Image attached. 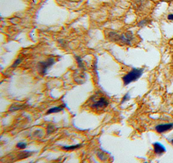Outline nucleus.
Segmentation results:
<instances>
[{
	"instance_id": "nucleus-1",
	"label": "nucleus",
	"mask_w": 173,
	"mask_h": 163,
	"mask_svg": "<svg viewBox=\"0 0 173 163\" xmlns=\"http://www.w3.org/2000/svg\"><path fill=\"white\" fill-rule=\"evenodd\" d=\"M108 36L110 40L115 42L123 43L126 45H130L131 44V41L133 39V33L131 31L123 33L121 35H119L118 33L111 31L108 34Z\"/></svg>"
},
{
	"instance_id": "nucleus-2",
	"label": "nucleus",
	"mask_w": 173,
	"mask_h": 163,
	"mask_svg": "<svg viewBox=\"0 0 173 163\" xmlns=\"http://www.w3.org/2000/svg\"><path fill=\"white\" fill-rule=\"evenodd\" d=\"M143 72V69L141 68H133L129 72L123 77L124 85H127L132 82L135 81L139 79Z\"/></svg>"
},
{
	"instance_id": "nucleus-3",
	"label": "nucleus",
	"mask_w": 173,
	"mask_h": 163,
	"mask_svg": "<svg viewBox=\"0 0 173 163\" xmlns=\"http://www.w3.org/2000/svg\"><path fill=\"white\" fill-rule=\"evenodd\" d=\"M55 63V60L53 57H50L45 61L40 62L38 64V70L40 74L45 75L49 68Z\"/></svg>"
},
{
	"instance_id": "nucleus-4",
	"label": "nucleus",
	"mask_w": 173,
	"mask_h": 163,
	"mask_svg": "<svg viewBox=\"0 0 173 163\" xmlns=\"http://www.w3.org/2000/svg\"><path fill=\"white\" fill-rule=\"evenodd\" d=\"M109 103L107 99L104 97H101L97 101H95L91 105V108L95 110H102L108 106Z\"/></svg>"
},
{
	"instance_id": "nucleus-5",
	"label": "nucleus",
	"mask_w": 173,
	"mask_h": 163,
	"mask_svg": "<svg viewBox=\"0 0 173 163\" xmlns=\"http://www.w3.org/2000/svg\"><path fill=\"white\" fill-rule=\"evenodd\" d=\"M173 128V124H160L156 126V131L159 132V133H162V132H166L167 131L171 130Z\"/></svg>"
},
{
	"instance_id": "nucleus-6",
	"label": "nucleus",
	"mask_w": 173,
	"mask_h": 163,
	"mask_svg": "<svg viewBox=\"0 0 173 163\" xmlns=\"http://www.w3.org/2000/svg\"><path fill=\"white\" fill-rule=\"evenodd\" d=\"M154 146V151L157 155H161L166 150L164 146L159 142H156L153 144Z\"/></svg>"
},
{
	"instance_id": "nucleus-7",
	"label": "nucleus",
	"mask_w": 173,
	"mask_h": 163,
	"mask_svg": "<svg viewBox=\"0 0 173 163\" xmlns=\"http://www.w3.org/2000/svg\"><path fill=\"white\" fill-rule=\"evenodd\" d=\"M66 107V105L65 104H62L60 106H59V107H53L49 109L48 112L47 114L48 115H49V114H52V113H56V112H59L60 111H62L64 110V109Z\"/></svg>"
},
{
	"instance_id": "nucleus-8",
	"label": "nucleus",
	"mask_w": 173,
	"mask_h": 163,
	"mask_svg": "<svg viewBox=\"0 0 173 163\" xmlns=\"http://www.w3.org/2000/svg\"><path fill=\"white\" fill-rule=\"evenodd\" d=\"M82 146V144H77V145H74V146H65L62 147V149L66 150V151H71V150H75Z\"/></svg>"
},
{
	"instance_id": "nucleus-9",
	"label": "nucleus",
	"mask_w": 173,
	"mask_h": 163,
	"mask_svg": "<svg viewBox=\"0 0 173 163\" xmlns=\"http://www.w3.org/2000/svg\"><path fill=\"white\" fill-rule=\"evenodd\" d=\"M17 147L19 149H20V150H24L25 148H26V147H27V144L25 143V142H19L17 144V145H16Z\"/></svg>"
},
{
	"instance_id": "nucleus-10",
	"label": "nucleus",
	"mask_w": 173,
	"mask_h": 163,
	"mask_svg": "<svg viewBox=\"0 0 173 163\" xmlns=\"http://www.w3.org/2000/svg\"><path fill=\"white\" fill-rule=\"evenodd\" d=\"M76 61H77V64H78V66L79 68H82L83 67V61H82V59L79 57H76Z\"/></svg>"
},
{
	"instance_id": "nucleus-11",
	"label": "nucleus",
	"mask_w": 173,
	"mask_h": 163,
	"mask_svg": "<svg viewBox=\"0 0 173 163\" xmlns=\"http://www.w3.org/2000/svg\"><path fill=\"white\" fill-rule=\"evenodd\" d=\"M55 130V128H54V126H52V125H49L48 126V129H47V131H48V133L50 134L51 133V132L54 131Z\"/></svg>"
},
{
	"instance_id": "nucleus-12",
	"label": "nucleus",
	"mask_w": 173,
	"mask_h": 163,
	"mask_svg": "<svg viewBox=\"0 0 173 163\" xmlns=\"http://www.w3.org/2000/svg\"><path fill=\"white\" fill-rule=\"evenodd\" d=\"M130 99V96H129V94H126V95L123 98V99H122V101H121V104L122 103H123L124 102H125L126 100H128Z\"/></svg>"
},
{
	"instance_id": "nucleus-13",
	"label": "nucleus",
	"mask_w": 173,
	"mask_h": 163,
	"mask_svg": "<svg viewBox=\"0 0 173 163\" xmlns=\"http://www.w3.org/2000/svg\"><path fill=\"white\" fill-rule=\"evenodd\" d=\"M20 63H21V59H18L16 61H15L14 63V64H13V66H12V67L13 68H15V67H17L19 64H20Z\"/></svg>"
},
{
	"instance_id": "nucleus-14",
	"label": "nucleus",
	"mask_w": 173,
	"mask_h": 163,
	"mask_svg": "<svg viewBox=\"0 0 173 163\" xmlns=\"http://www.w3.org/2000/svg\"><path fill=\"white\" fill-rule=\"evenodd\" d=\"M168 19L169 20H173V14H169L168 16Z\"/></svg>"
},
{
	"instance_id": "nucleus-15",
	"label": "nucleus",
	"mask_w": 173,
	"mask_h": 163,
	"mask_svg": "<svg viewBox=\"0 0 173 163\" xmlns=\"http://www.w3.org/2000/svg\"><path fill=\"white\" fill-rule=\"evenodd\" d=\"M161 1H165V2H170V1H173V0H161Z\"/></svg>"
},
{
	"instance_id": "nucleus-16",
	"label": "nucleus",
	"mask_w": 173,
	"mask_h": 163,
	"mask_svg": "<svg viewBox=\"0 0 173 163\" xmlns=\"http://www.w3.org/2000/svg\"><path fill=\"white\" fill-rule=\"evenodd\" d=\"M171 143H172V144L173 145V139L172 140V142H171Z\"/></svg>"
}]
</instances>
